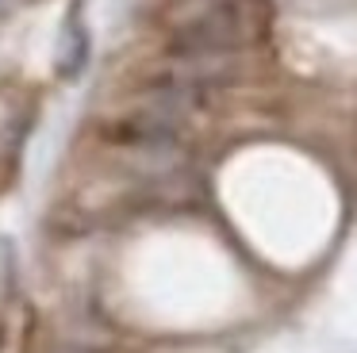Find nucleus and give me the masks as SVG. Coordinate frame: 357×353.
Returning a JSON list of instances; mask_svg holds the SVG:
<instances>
[{
	"mask_svg": "<svg viewBox=\"0 0 357 353\" xmlns=\"http://www.w3.org/2000/svg\"><path fill=\"white\" fill-rule=\"evenodd\" d=\"M173 54L185 58H231L246 35L234 0H169L162 15Z\"/></svg>",
	"mask_w": 357,
	"mask_h": 353,
	"instance_id": "f257e3e1",
	"label": "nucleus"
},
{
	"mask_svg": "<svg viewBox=\"0 0 357 353\" xmlns=\"http://www.w3.org/2000/svg\"><path fill=\"white\" fill-rule=\"evenodd\" d=\"M54 353H93V350H81V345H66V350H54Z\"/></svg>",
	"mask_w": 357,
	"mask_h": 353,
	"instance_id": "f03ea898",
	"label": "nucleus"
}]
</instances>
